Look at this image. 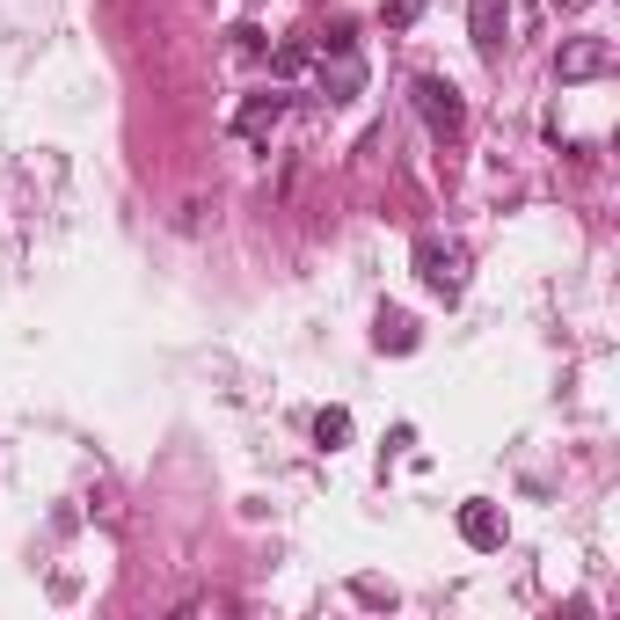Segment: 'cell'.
<instances>
[{
	"mask_svg": "<svg viewBox=\"0 0 620 620\" xmlns=\"http://www.w3.org/2000/svg\"><path fill=\"white\" fill-rule=\"evenodd\" d=\"M409 95H416V110H424V124L438 132V140H461L467 132V103H461V89H453L445 73H416Z\"/></svg>",
	"mask_w": 620,
	"mask_h": 620,
	"instance_id": "obj_1",
	"label": "cell"
},
{
	"mask_svg": "<svg viewBox=\"0 0 620 620\" xmlns=\"http://www.w3.org/2000/svg\"><path fill=\"white\" fill-rule=\"evenodd\" d=\"M416 278H424L438 300H461V292H467V248L424 234V241H416Z\"/></svg>",
	"mask_w": 620,
	"mask_h": 620,
	"instance_id": "obj_2",
	"label": "cell"
},
{
	"mask_svg": "<svg viewBox=\"0 0 620 620\" xmlns=\"http://www.w3.org/2000/svg\"><path fill=\"white\" fill-rule=\"evenodd\" d=\"M599 73H613V44H606V37H569L562 52H555V81H562V89L599 81Z\"/></svg>",
	"mask_w": 620,
	"mask_h": 620,
	"instance_id": "obj_3",
	"label": "cell"
},
{
	"mask_svg": "<svg viewBox=\"0 0 620 620\" xmlns=\"http://www.w3.org/2000/svg\"><path fill=\"white\" fill-rule=\"evenodd\" d=\"M467 30H475V52L489 59H504V30H512V0H475V8H467Z\"/></svg>",
	"mask_w": 620,
	"mask_h": 620,
	"instance_id": "obj_4",
	"label": "cell"
},
{
	"mask_svg": "<svg viewBox=\"0 0 620 620\" xmlns=\"http://www.w3.org/2000/svg\"><path fill=\"white\" fill-rule=\"evenodd\" d=\"M278 117H285V95H278V89H270V95H248V103L234 110V132H241L248 146H264L270 132H278Z\"/></svg>",
	"mask_w": 620,
	"mask_h": 620,
	"instance_id": "obj_5",
	"label": "cell"
},
{
	"mask_svg": "<svg viewBox=\"0 0 620 620\" xmlns=\"http://www.w3.org/2000/svg\"><path fill=\"white\" fill-rule=\"evenodd\" d=\"M461 540H467V548H482V555L504 548V512L482 504V496H475V504H461Z\"/></svg>",
	"mask_w": 620,
	"mask_h": 620,
	"instance_id": "obj_6",
	"label": "cell"
},
{
	"mask_svg": "<svg viewBox=\"0 0 620 620\" xmlns=\"http://www.w3.org/2000/svg\"><path fill=\"white\" fill-rule=\"evenodd\" d=\"M372 343H380V351H416V321H409L402 307H380V329H372Z\"/></svg>",
	"mask_w": 620,
	"mask_h": 620,
	"instance_id": "obj_7",
	"label": "cell"
},
{
	"mask_svg": "<svg viewBox=\"0 0 620 620\" xmlns=\"http://www.w3.org/2000/svg\"><path fill=\"white\" fill-rule=\"evenodd\" d=\"M314 438H321V445H343V438H351V416H343V409H321V416H314Z\"/></svg>",
	"mask_w": 620,
	"mask_h": 620,
	"instance_id": "obj_8",
	"label": "cell"
},
{
	"mask_svg": "<svg viewBox=\"0 0 620 620\" xmlns=\"http://www.w3.org/2000/svg\"><path fill=\"white\" fill-rule=\"evenodd\" d=\"M270 66H278L285 81H292V73H307V66H314V44H278V59H270Z\"/></svg>",
	"mask_w": 620,
	"mask_h": 620,
	"instance_id": "obj_9",
	"label": "cell"
},
{
	"mask_svg": "<svg viewBox=\"0 0 620 620\" xmlns=\"http://www.w3.org/2000/svg\"><path fill=\"white\" fill-rule=\"evenodd\" d=\"M416 8H424V0H394V8H388V30H402V22L416 16Z\"/></svg>",
	"mask_w": 620,
	"mask_h": 620,
	"instance_id": "obj_10",
	"label": "cell"
}]
</instances>
